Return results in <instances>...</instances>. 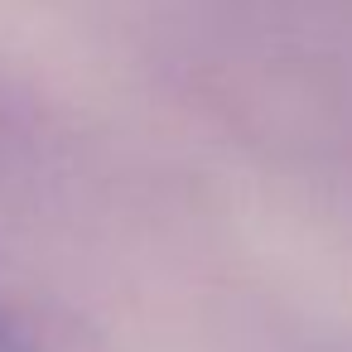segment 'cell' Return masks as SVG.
Here are the masks:
<instances>
[{
    "label": "cell",
    "mask_w": 352,
    "mask_h": 352,
    "mask_svg": "<svg viewBox=\"0 0 352 352\" xmlns=\"http://www.w3.org/2000/svg\"><path fill=\"white\" fill-rule=\"evenodd\" d=\"M0 352H34V347L25 342V333H20V328H10L6 318H0Z\"/></svg>",
    "instance_id": "6da1fadb"
}]
</instances>
